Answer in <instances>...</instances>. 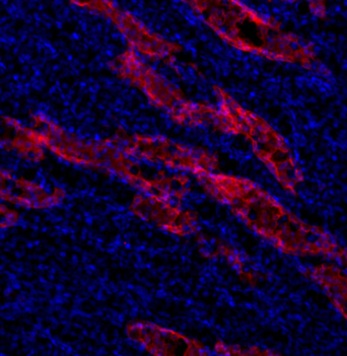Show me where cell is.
I'll return each mask as SVG.
<instances>
[{"label": "cell", "instance_id": "cell-3", "mask_svg": "<svg viewBox=\"0 0 347 356\" xmlns=\"http://www.w3.org/2000/svg\"><path fill=\"white\" fill-rule=\"evenodd\" d=\"M227 45L247 54L311 70L318 60L313 46L263 17L240 0H180Z\"/></svg>", "mask_w": 347, "mask_h": 356}, {"label": "cell", "instance_id": "cell-1", "mask_svg": "<svg viewBox=\"0 0 347 356\" xmlns=\"http://www.w3.org/2000/svg\"><path fill=\"white\" fill-rule=\"evenodd\" d=\"M203 191L280 253L326 259L347 269V249L320 225L305 221L257 183L212 172L196 177Z\"/></svg>", "mask_w": 347, "mask_h": 356}, {"label": "cell", "instance_id": "cell-4", "mask_svg": "<svg viewBox=\"0 0 347 356\" xmlns=\"http://www.w3.org/2000/svg\"><path fill=\"white\" fill-rule=\"evenodd\" d=\"M223 118V134L248 141L254 156L267 168L276 182L291 195H297L305 181L291 148L284 136L260 115L244 107L225 88L213 86Z\"/></svg>", "mask_w": 347, "mask_h": 356}, {"label": "cell", "instance_id": "cell-7", "mask_svg": "<svg viewBox=\"0 0 347 356\" xmlns=\"http://www.w3.org/2000/svg\"><path fill=\"white\" fill-rule=\"evenodd\" d=\"M74 2L110 19L124 37L128 49L143 58L171 63L183 52L182 46L152 32L134 15L119 8L113 0H74Z\"/></svg>", "mask_w": 347, "mask_h": 356}, {"label": "cell", "instance_id": "cell-5", "mask_svg": "<svg viewBox=\"0 0 347 356\" xmlns=\"http://www.w3.org/2000/svg\"><path fill=\"white\" fill-rule=\"evenodd\" d=\"M110 68L117 77L136 88L150 105L163 111L173 122L220 132L223 117L218 106L188 98L179 86L134 51L127 49L117 55L110 63Z\"/></svg>", "mask_w": 347, "mask_h": 356}, {"label": "cell", "instance_id": "cell-14", "mask_svg": "<svg viewBox=\"0 0 347 356\" xmlns=\"http://www.w3.org/2000/svg\"><path fill=\"white\" fill-rule=\"evenodd\" d=\"M19 212L8 204L0 203V229H10L19 223Z\"/></svg>", "mask_w": 347, "mask_h": 356}, {"label": "cell", "instance_id": "cell-11", "mask_svg": "<svg viewBox=\"0 0 347 356\" xmlns=\"http://www.w3.org/2000/svg\"><path fill=\"white\" fill-rule=\"evenodd\" d=\"M0 149L31 163L45 159V147L36 130L8 117L0 118Z\"/></svg>", "mask_w": 347, "mask_h": 356}, {"label": "cell", "instance_id": "cell-2", "mask_svg": "<svg viewBox=\"0 0 347 356\" xmlns=\"http://www.w3.org/2000/svg\"><path fill=\"white\" fill-rule=\"evenodd\" d=\"M45 149L66 163L108 172L141 193L180 200L186 195L189 180L185 175L147 167L110 143L83 138L64 129L45 115L31 118Z\"/></svg>", "mask_w": 347, "mask_h": 356}, {"label": "cell", "instance_id": "cell-13", "mask_svg": "<svg viewBox=\"0 0 347 356\" xmlns=\"http://www.w3.org/2000/svg\"><path fill=\"white\" fill-rule=\"evenodd\" d=\"M214 351L220 355H275L276 353L258 347H242L240 345H231L225 342H218Z\"/></svg>", "mask_w": 347, "mask_h": 356}, {"label": "cell", "instance_id": "cell-10", "mask_svg": "<svg viewBox=\"0 0 347 356\" xmlns=\"http://www.w3.org/2000/svg\"><path fill=\"white\" fill-rule=\"evenodd\" d=\"M66 193L59 187L45 186L0 168V200L13 207L47 210L59 207Z\"/></svg>", "mask_w": 347, "mask_h": 356}, {"label": "cell", "instance_id": "cell-6", "mask_svg": "<svg viewBox=\"0 0 347 356\" xmlns=\"http://www.w3.org/2000/svg\"><path fill=\"white\" fill-rule=\"evenodd\" d=\"M107 139L134 160L174 172L196 178L220 169V159L213 152L169 137L117 131Z\"/></svg>", "mask_w": 347, "mask_h": 356}, {"label": "cell", "instance_id": "cell-9", "mask_svg": "<svg viewBox=\"0 0 347 356\" xmlns=\"http://www.w3.org/2000/svg\"><path fill=\"white\" fill-rule=\"evenodd\" d=\"M126 336L149 355L159 356L209 355V348L184 334L147 321H134L125 328Z\"/></svg>", "mask_w": 347, "mask_h": 356}, {"label": "cell", "instance_id": "cell-15", "mask_svg": "<svg viewBox=\"0 0 347 356\" xmlns=\"http://www.w3.org/2000/svg\"><path fill=\"white\" fill-rule=\"evenodd\" d=\"M282 1H300L306 3L310 8L311 13L315 17H326L327 13V0H282Z\"/></svg>", "mask_w": 347, "mask_h": 356}, {"label": "cell", "instance_id": "cell-12", "mask_svg": "<svg viewBox=\"0 0 347 356\" xmlns=\"http://www.w3.org/2000/svg\"><path fill=\"white\" fill-rule=\"evenodd\" d=\"M305 275L315 283L330 304L347 321V273L332 262H323L308 267Z\"/></svg>", "mask_w": 347, "mask_h": 356}, {"label": "cell", "instance_id": "cell-8", "mask_svg": "<svg viewBox=\"0 0 347 356\" xmlns=\"http://www.w3.org/2000/svg\"><path fill=\"white\" fill-rule=\"evenodd\" d=\"M130 210L139 220L172 236H189L198 229L196 213L165 197L138 194L132 199Z\"/></svg>", "mask_w": 347, "mask_h": 356}]
</instances>
